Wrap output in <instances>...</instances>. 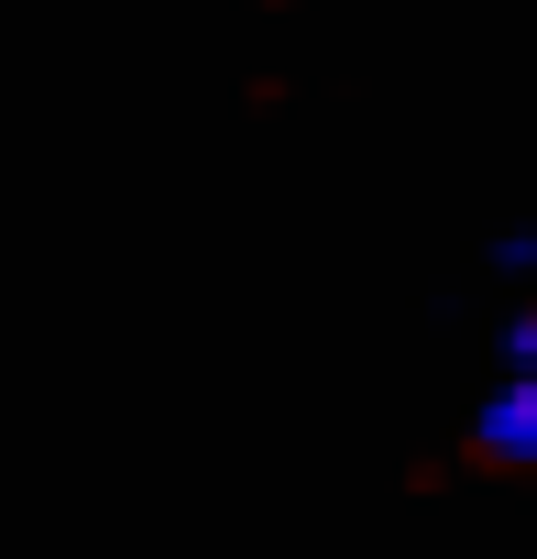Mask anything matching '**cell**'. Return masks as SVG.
I'll return each mask as SVG.
<instances>
[{"mask_svg": "<svg viewBox=\"0 0 537 559\" xmlns=\"http://www.w3.org/2000/svg\"><path fill=\"white\" fill-rule=\"evenodd\" d=\"M472 450H482V461H504V472H537V373H504V384L482 395Z\"/></svg>", "mask_w": 537, "mask_h": 559, "instance_id": "cell-1", "label": "cell"}, {"mask_svg": "<svg viewBox=\"0 0 537 559\" xmlns=\"http://www.w3.org/2000/svg\"><path fill=\"white\" fill-rule=\"evenodd\" d=\"M493 263H504V274H537V230H504V241H493Z\"/></svg>", "mask_w": 537, "mask_h": 559, "instance_id": "cell-2", "label": "cell"}, {"mask_svg": "<svg viewBox=\"0 0 537 559\" xmlns=\"http://www.w3.org/2000/svg\"><path fill=\"white\" fill-rule=\"evenodd\" d=\"M504 362H515V373H537V308H526V319L504 330Z\"/></svg>", "mask_w": 537, "mask_h": 559, "instance_id": "cell-3", "label": "cell"}]
</instances>
